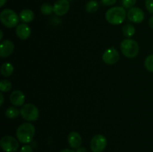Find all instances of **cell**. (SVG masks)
Segmentation results:
<instances>
[{
	"label": "cell",
	"mask_w": 153,
	"mask_h": 152,
	"mask_svg": "<svg viewBox=\"0 0 153 152\" xmlns=\"http://www.w3.org/2000/svg\"><path fill=\"white\" fill-rule=\"evenodd\" d=\"M35 134V127L31 123H23L18 127L16 135L19 142L24 144L31 142Z\"/></svg>",
	"instance_id": "cell-1"
},
{
	"label": "cell",
	"mask_w": 153,
	"mask_h": 152,
	"mask_svg": "<svg viewBox=\"0 0 153 152\" xmlns=\"http://www.w3.org/2000/svg\"><path fill=\"white\" fill-rule=\"evenodd\" d=\"M126 12L123 7H114L108 9L105 13V19L111 25H120L126 19Z\"/></svg>",
	"instance_id": "cell-2"
},
{
	"label": "cell",
	"mask_w": 153,
	"mask_h": 152,
	"mask_svg": "<svg viewBox=\"0 0 153 152\" xmlns=\"http://www.w3.org/2000/svg\"><path fill=\"white\" fill-rule=\"evenodd\" d=\"M120 50L126 58H134L139 53L138 43L131 39H125L120 44Z\"/></svg>",
	"instance_id": "cell-3"
},
{
	"label": "cell",
	"mask_w": 153,
	"mask_h": 152,
	"mask_svg": "<svg viewBox=\"0 0 153 152\" xmlns=\"http://www.w3.org/2000/svg\"><path fill=\"white\" fill-rule=\"evenodd\" d=\"M0 20L7 28H13L19 22V16L15 11L10 9H4L0 13Z\"/></svg>",
	"instance_id": "cell-4"
},
{
	"label": "cell",
	"mask_w": 153,
	"mask_h": 152,
	"mask_svg": "<svg viewBox=\"0 0 153 152\" xmlns=\"http://www.w3.org/2000/svg\"><path fill=\"white\" fill-rule=\"evenodd\" d=\"M19 112L22 117L28 122H34L37 120L40 116L38 108L32 104H23L21 107Z\"/></svg>",
	"instance_id": "cell-5"
},
{
	"label": "cell",
	"mask_w": 153,
	"mask_h": 152,
	"mask_svg": "<svg viewBox=\"0 0 153 152\" xmlns=\"http://www.w3.org/2000/svg\"><path fill=\"white\" fill-rule=\"evenodd\" d=\"M0 145L4 152H16L19 148V142L11 136H4L1 139Z\"/></svg>",
	"instance_id": "cell-6"
},
{
	"label": "cell",
	"mask_w": 153,
	"mask_h": 152,
	"mask_svg": "<svg viewBox=\"0 0 153 152\" xmlns=\"http://www.w3.org/2000/svg\"><path fill=\"white\" fill-rule=\"evenodd\" d=\"M108 142L105 137L102 134L95 135L91 139L90 147L93 152H102L107 146Z\"/></svg>",
	"instance_id": "cell-7"
},
{
	"label": "cell",
	"mask_w": 153,
	"mask_h": 152,
	"mask_svg": "<svg viewBox=\"0 0 153 152\" xmlns=\"http://www.w3.org/2000/svg\"><path fill=\"white\" fill-rule=\"evenodd\" d=\"M120 59V54L114 48L111 47L106 49L102 55V60L106 64L114 65L117 63Z\"/></svg>",
	"instance_id": "cell-8"
},
{
	"label": "cell",
	"mask_w": 153,
	"mask_h": 152,
	"mask_svg": "<svg viewBox=\"0 0 153 152\" xmlns=\"http://www.w3.org/2000/svg\"><path fill=\"white\" fill-rule=\"evenodd\" d=\"M128 20L134 23H141L144 19V13L139 7H131L127 13Z\"/></svg>",
	"instance_id": "cell-9"
},
{
	"label": "cell",
	"mask_w": 153,
	"mask_h": 152,
	"mask_svg": "<svg viewBox=\"0 0 153 152\" xmlns=\"http://www.w3.org/2000/svg\"><path fill=\"white\" fill-rule=\"evenodd\" d=\"M68 0H58L53 5V12L57 16H64L70 10Z\"/></svg>",
	"instance_id": "cell-10"
},
{
	"label": "cell",
	"mask_w": 153,
	"mask_h": 152,
	"mask_svg": "<svg viewBox=\"0 0 153 152\" xmlns=\"http://www.w3.org/2000/svg\"><path fill=\"white\" fill-rule=\"evenodd\" d=\"M14 45L10 40H3L0 45V57L2 58H7L13 52Z\"/></svg>",
	"instance_id": "cell-11"
},
{
	"label": "cell",
	"mask_w": 153,
	"mask_h": 152,
	"mask_svg": "<svg viewBox=\"0 0 153 152\" xmlns=\"http://www.w3.org/2000/svg\"><path fill=\"white\" fill-rule=\"evenodd\" d=\"M25 95L20 90H14L10 95V103L16 107H22L25 102Z\"/></svg>",
	"instance_id": "cell-12"
},
{
	"label": "cell",
	"mask_w": 153,
	"mask_h": 152,
	"mask_svg": "<svg viewBox=\"0 0 153 152\" xmlns=\"http://www.w3.org/2000/svg\"><path fill=\"white\" fill-rule=\"evenodd\" d=\"M31 28L27 24L21 23L16 26V34L21 40H26L31 35Z\"/></svg>",
	"instance_id": "cell-13"
},
{
	"label": "cell",
	"mask_w": 153,
	"mask_h": 152,
	"mask_svg": "<svg viewBox=\"0 0 153 152\" xmlns=\"http://www.w3.org/2000/svg\"><path fill=\"white\" fill-rule=\"evenodd\" d=\"M68 143L70 145V146L71 148L74 149L79 148V147H81L82 143V137L80 136V134L77 132H73L70 133V134L68 135Z\"/></svg>",
	"instance_id": "cell-14"
},
{
	"label": "cell",
	"mask_w": 153,
	"mask_h": 152,
	"mask_svg": "<svg viewBox=\"0 0 153 152\" xmlns=\"http://www.w3.org/2000/svg\"><path fill=\"white\" fill-rule=\"evenodd\" d=\"M34 13L30 9H24L19 13V19H21L22 22L24 23H27V22H30L34 19Z\"/></svg>",
	"instance_id": "cell-15"
},
{
	"label": "cell",
	"mask_w": 153,
	"mask_h": 152,
	"mask_svg": "<svg viewBox=\"0 0 153 152\" xmlns=\"http://www.w3.org/2000/svg\"><path fill=\"white\" fill-rule=\"evenodd\" d=\"M1 74L4 77H10L13 72V66L10 63H4L1 66Z\"/></svg>",
	"instance_id": "cell-16"
},
{
	"label": "cell",
	"mask_w": 153,
	"mask_h": 152,
	"mask_svg": "<svg viewBox=\"0 0 153 152\" xmlns=\"http://www.w3.org/2000/svg\"><path fill=\"white\" fill-rule=\"evenodd\" d=\"M135 33L134 27L131 24H126L123 27V34L126 37H131Z\"/></svg>",
	"instance_id": "cell-17"
},
{
	"label": "cell",
	"mask_w": 153,
	"mask_h": 152,
	"mask_svg": "<svg viewBox=\"0 0 153 152\" xmlns=\"http://www.w3.org/2000/svg\"><path fill=\"white\" fill-rule=\"evenodd\" d=\"M99 8V4L97 1L92 0L87 3L86 6H85V9H86L87 12L89 13H94L95 12L97 11Z\"/></svg>",
	"instance_id": "cell-18"
},
{
	"label": "cell",
	"mask_w": 153,
	"mask_h": 152,
	"mask_svg": "<svg viewBox=\"0 0 153 152\" xmlns=\"http://www.w3.org/2000/svg\"><path fill=\"white\" fill-rule=\"evenodd\" d=\"M20 112L15 107H10L5 110V116L8 119H16Z\"/></svg>",
	"instance_id": "cell-19"
},
{
	"label": "cell",
	"mask_w": 153,
	"mask_h": 152,
	"mask_svg": "<svg viewBox=\"0 0 153 152\" xmlns=\"http://www.w3.org/2000/svg\"><path fill=\"white\" fill-rule=\"evenodd\" d=\"M40 11L43 15H49L53 12V6L49 3H44L40 7Z\"/></svg>",
	"instance_id": "cell-20"
},
{
	"label": "cell",
	"mask_w": 153,
	"mask_h": 152,
	"mask_svg": "<svg viewBox=\"0 0 153 152\" xmlns=\"http://www.w3.org/2000/svg\"><path fill=\"white\" fill-rule=\"evenodd\" d=\"M12 88V84L9 80H1L0 82V90L1 92H7L10 91Z\"/></svg>",
	"instance_id": "cell-21"
},
{
	"label": "cell",
	"mask_w": 153,
	"mask_h": 152,
	"mask_svg": "<svg viewBox=\"0 0 153 152\" xmlns=\"http://www.w3.org/2000/svg\"><path fill=\"white\" fill-rule=\"evenodd\" d=\"M145 68L150 72H153V54L146 57L144 61Z\"/></svg>",
	"instance_id": "cell-22"
},
{
	"label": "cell",
	"mask_w": 153,
	"mask_h": 152,
	"mask_svg": "<svg viewBox=\"0 0 153 152\" xmlns=\"http://www.w3.org/2000/svg\"><path fill=\"white\" fill-rule=\"evenodd\" d=\"M137 2V0H122V4L124 8L131 9L134 7V4Z\"/></svg>",
	"instance_id": "cell-23"
},
{
	"label": "cell",
	"mask_w": 153,
	"mask_h": 152,
	"mask_svg": "<svg viewBox=\"0 0 153 152\" xmlns=\"http://www.w3.org/2000/svg\"><path fill=\"white\" fill-rule=\"evenodd\" d=\"M145 6L146 10L153 14V0H145Z\"/></svg>",
	"instance_id": "cell-24"
},
{
	"label": "cell",
	"mask_w": 153,
	"mask_h": 152,
	"mask_svg": "<svg viewBox=\"0 0 153 152\" xmlns=\"http://www.w3.org/2000/svg\"><path fill=\"white\" fill-rule=\"evenodd\" d=\"M101 1L104 5L111 6L117 2V0H101Z\"/></svg>",
	"instance_id": "cell-25"
},
{
	"label": "cell",
	"mask_w": 153,
	"mask_h": 152,
	"mask_svg": "<svg viewBox=\"0 0 153 152\" xmlns=\"http://www.w3.org/2000/svg\"><path fill=\"white\" fill-rule=\"evenodd\" d=\"M20 152H33V149L30 145H24L21 148Z\"/></svg>",
	"instance_id": "cell-26"
},
{
	"label": "cell",
	"mask_w": 153,
	"mask_h": 152,
	"mask_svg": "<svg viewBox=\"0 0 153 152\" xmlns=\"http://www.w3.org/2000/svg\"><path fill=\"white\" fill-rule=\"evenodd\" d=\"M149 27H150V28L153 30V16H152L150 18H149Z\"/></svg>",
	"instance_id": "cell-27"
},
{
	"label": "cell",
	"mask_w": 153,
	"mask_h": 152,
	"mask_svg": "<svg viewBox=\"0 0 153 152\" xmlns=\"http://www.w3.org/2000/svg\"><path fill=\"white\" fill-rule=\"evenodd\" d=\"M76 152H87V150L84 147H79V148H77Z\"/></svg>",
	"instance_id": "cell-28"
},
{
	"label": "cell",
	"mask_w": 153,
	"mask_h": 152,
	"mask_svg": "<svg viewBox=\"0 0 153 152\" xmlns=\"http://www.w3.org/2000/svg\"><path fill=\"white\" fill-rule=\"evenodd\" d=\"M0 97H1V101H0V105L2 106L3 102H4V95L2 93L0 94Z\"/></svg>",
	"instance_id": "cell-29"
},
{
	"label": "cell",
	"mask_w": 153,
	"mask_h": 152,
	"mask_svg": "<svg viewBox=\"0 0 153 152\" xmlns=\"http://www.w3.org/2000/svg\"><path fill=\"white\" fill-rule=\"evenodd\" d=\"M60 152H76V151H74L73 150H72V149H69V148H67V149H64V150L61 151Z\"/></svg>",
	"instance_id": "cell-30"
},
{
	"label": "cell",
	"mask_w": 153,
	"mask_h": 152,
	"mask_svg": "<svg viewBox=\"0 0 153 152\" xmlns=\"http://www.w3.org/2000/svg\"><path fill=\"white\" fill-rule=\"evenodd\" d=\"M6 1H7V0H0V7L4 6V4H5Z\"/></svg>",
	"instance_id": "cell-31"
},
{
	"label": "cell",
	"mask_w": 153,
	"mask_h": 152,
	"mask_svg": "<svg viewBox=\"0 0 153 152\" xmlns=\"http://www.w3.org/2000/svg\"><path fill=\"white\" fill-rule=\"evenodd\" d=\"M2 37H3V32L2 31H0V40H2Z\"/></svg>",
	"instance_id": "cell-32"
}]
</instances>
